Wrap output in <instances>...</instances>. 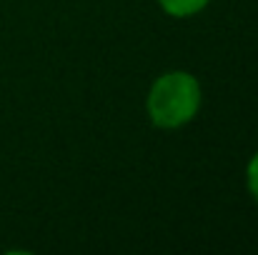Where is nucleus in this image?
Segmentation results:
<instances>
[{
    "instance_id": "1",
    "label": "nucleus",
    "mask_w": 258,
    "mask_h": 255,
    "mask_svg": "<svg viewBox=\"0 0 258 255\" xmlns=\"http://www.w3.org/2000/svg\"><path fill=\"white\" fill-rule=\"evenodd\" d=\"M201 108V85L185 70H171L161 75L146 100L148 118L158 128H180L196 118Z\"/></svg>"
},
{
    "instance_id": "3",
    "label": "nucleus",
    "mask_w": 258,
    "mask_h": 255,
    "mask_svg": "<svg viewBox=\"0 0 258 255\" xmlns=\"http://www.w3.org/2000/svg\"><path fill=\"white\" fill-rule=\"evenodd\" d=\"M246 183H248L251 195L258 200V153L251 158V163H248V170H246Z\"/></svg>"
},
{
    "instance_id": "2",
    "label": "nucleus",
    "mask_w": 258,
    "mask_h": 255,
    "mask_svg": "<svg viewBox=\"0 0 258 255\" xmlns=\"http://www.w3.org/2000/svg\"><path fill=\"white\" fill-rule=\"evenodd\" d=\"M158 3L173 18H190L208 5V0H158Z\"/></svg>"
}]
</instances>
